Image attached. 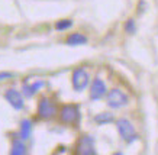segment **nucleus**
I'll use <instances>...</instances> for the list:
<instances>
[{
    "label": "nucleus",
    "mask_w": 158,
    "mask_h": 155,
    "mask_svg": "<svg viewBox=\"0 0 158 155\" xmlns=\"http://www.w3.org/2000/svg\"><path fill=\"white\" fill-rule=\"evenodd\" d=\"M116 128H118V132H119L120 138L128 142V144H132L134 141L138 139V135L135 132V128L132 125V122L126 117H120L116 120Z\"/></svg>",
    "instance_id": "obj_1"
},
{
    "label": "nucleus",
    "mask_w": 158,
    "mask_h": 155,
    "mask_svg": "<svg viewBox=\"0 0 158 155\" xmlns=\"http://www.w3.org/2000/svg\"><path fill=\"white\" fill-rule=\"evenodd\" d=\"M106 100H107V106L110 109H120L129 103V97L120 88H112L106 94Z\"/></svg>",
    "instance_id": "obj_2"
},
{
    "label": "nucleus",
    "mask_w": 158,
    "mask_h": 155,
    "mask_svg": "<svg viewBox=\"0 0 158 155\" xmlns=\"http://www.w3.org/2000/svg\"><path fill=\"white\" fill-rule=\"evenodd\" d=\"M80 107L77 104H65L61 107L60 110V119L62 123H67V125H76L80 122Z\"/></svg>",
    "instance_id": "obj_3"
},
{
    "label": "nucleus",
    "mask_w": 158,
    "mask_h": 155,
    "mask_svg": "<svg viewBox=\"0 0 158 155\" xmlns=\"http://www.w3.org/2000/svg\"><path fill=\"white\" fill-rule=\"evenodd\" d=\"M89 81H90V75H89V73H87V70L84 67H80L73 71L71 83H73V88L76 92L86 90L87 86H89Z\"/></svg>",
    "instance_id": "obj_4"
},
{
    "label": "nucleus",
    "mask_w": 158,
    "mask_h": 155,
    "mask_svg": "<svg viewBox=\"0 0 158 155\" xmlns=\"http://www.w3.org/2000/svg\"><path fill=\"white\" fill-rule=\"evenodd\" d=\"M57 115V106L48 97H42L38 103V116L41 119H51Z\"/></svg>",
    "instance_id": "obj_5"
},
{
    "label": "nucleus",
    "mask_w": 158,
    "mask_h": 155,
    "mask_svg": "<svg viewBox=\"0 0 158 155\" xmlns=\"http://www.w3.org/2000/svg\"><path fill=\"white\" fill-rule=\"evenodd\" d=\"M77 154L80 155H96V145L93 136L84 135L78 139L77 144Z\"/></svg>",
    "instance_id": "obj_6"
},
{
    "label": "nucleus",
    "mask_w": 158,
    "mask_h": 155,
    "mask_svg": "<svg viewBox=\"0 0 158 155\" xmlns=\"http://www.w3.org/2000/svg\"><path fill=\"white\" fill-rule=\"evenodd\" d=\"M107 94V87H106V83L102 78L96 77L91 81L90 86V99L91 100H100Z\"/></svg>",
    "instance_id": "obj_7"
},
{
    "label": "nucleus",
    "mask_w": 158,
    "mask_h": 155,
    "mask_svg": "<svg viewBox=\"0 0 158 155\" xmlns=\"http://www.w3.org/2000/svg\"><path fill=\"white\" fill-rule=\"evenodd\" d=\"M5 97H6V100L10 103V106L15 107L16 110H22V109H23V106H25L23 97H22V94H20L18 90L9 88V90L5 93Z\"/></svg>",
    "instance_id": "obj_8"
},
{
    "label": "nucleus",
    "mask_w": 158,
    "mask_h": 155,
    "mask_svg": "<svg viewBox=\"0 0 158 155\" xmlns=\"http://www.w3.org/2000/svg\"><path fill=\"white\" fill-rule=\"evenodd\" d=\"M87 36L86 35L80 34V32H74V34H70L67 38V45H70V47H78V45H84L87 44Z\"/></svg>",
    "instance_id": "obj_9"
},
{
    "label": "nucleus",
    "mask_w": 158,
    "mask_h": 155,
    "mask_svg": "<svg viewBox=\"0 0 158 155\" xmlns=\"http://www.w3.org/2000/svg\"><path fill=\"white\" fill-rule=\"evenodd\" d=\"M44 87V81H35L32 84H25L23 86V94L26 97H32L36 92H39Z\"/></svg>",
    "instance_id": "obj_10"
},
{
    "label": "nucleus",
    "mask_w": 158,
    "mask_h": 155,
    "mask_svg": "<svg viewBox=\"0 0 158 155\" xmlns=\"http://www.w3.org/2000/svg\"><path fill=\"white\" fill-rule=\"evenodd\" d=\"M31 132H32V123L28 119H23L22 123H20V131H19L20 139H23V141L29 139L31 138Z\"/></svg>",
    "instance_id": "obj_11"
},
{
    "label": "nucleus",
    "mask_w": 158,
    "mask_h": 155,
    "mask_svg": "<svg viewBox=\"0 0 158 155\" xmlns=\"http://www.w3.org/2000/svg\"><path fill=\"white\" fill-rule=\"evenodd\" d=\"M94 122L97 125H109L112 122H115V117L109 112H103V113H99L94 116Z\"/></svg>",
    "instance_id": "obj_12"
},
{
    "label": "nucleus",
    "mask_w": 158,
    "mask_h": 155,
    "mask_svg": "<svg viewBox=\"0 0 158 155\" xmlns=\"http://www.w3.org/2000/svg\"><path fill=\"white\" fill-rule=\"evenodd\" d=\"M12 155H25L26 154V145L23 144V139H15L12 145Z\"/></svg>",
    "instance_id": "obj_13"
},
{
    "label": "nucleus",
    "mask_w": 158,
    "mask_h": 155,
    "mask_svg": "<svg viewBox=\"0 0 158 155\" xmlns=\"http://www.w3.org/2000/svg\"><path fill=\"white\" fill-rule=\"evenodd\" d=\"M73 26V20L71 19H62V20H58L55 23V29L57 31H67L70 29Z\"/></svg>",
    "instance_id": "obj_14"
},
{
    "label": "nucleus",
    "mask_w": 158,
    "mask_h": 155,
    "mask_svg": "<svg viewBox=\"0 0 158 155\" xmlns=\"http://www.w3.org/2000/svg\"><path fill=\"white\" fill-rule=\"evenodd\" d=\"M125 31H126V34L129 35H134L136 32V25H135V20L134 19H128L126 20V23H125Z\"/></svg>",
    "instance_id": "obj_15"
},
{
    "label": "nucleus",
    "mask_w": 158,
    "mask_h": 155,
    "mask_svg": "<svg viewBox=\"0 0 158 155\" xmlns=\"http://www.w3.org/2000/svg\"><path fill=\"white\" fill-rule=\"evenodd\" d=\"M12 75H13L12 73H0V81H3L6 78H10Z\"/></svg>",
    "instance_id": "obj_16"
}]
</instances>
